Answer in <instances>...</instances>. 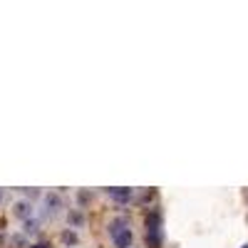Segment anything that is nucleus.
<instances>
[{
    "label": "nucleus",
    "mask_w": 248,
    "mask_h": 248,
    "mask_svg": "<svg viewBox=\"0 0 248 248\" xmlns=\"http://www.w3.org/2000/svg\"><path fill=\"white\" fill-rule=\"evenodd\" d=\"M62 238H65L67 243H77V236H75V233H70V231H65V233H62Z\"/></svg>",
    "instance_id": "5"
},
{
    "label": "nucleus",
    "mask_w": 248,
    "mask_h": 248,
    "mask_svg": "<svg viewBox=\"0 0 248 248\" xmlns=\"http://www.w3.org/2000/svg\"><path fill=\"white\" fill-rule=\"evenodd\" d=\"M109 233H112V241L117 248H129L132 246V231L127 229V221L124 218H117L109 223Z\"/></svg>",
    "instance_id": "1"
},
{
    "label": "nucleus",
    "mask_w": 248,
    "mask_h": 248,
    "mask_svg": "<svg viewBox=\"0 0 248 248\" xmlns=\"http://www.w3.org/2000/svg\"><path fill=\"white\" fill-rule=\"evenodd\" d=\"M241 248H248V243H246V246H241Z\"/></svg>",
    "instance_id": "6"
},
{
    "label": "nucleus",
    "mask_w": 248,
    "mask_h": 248,
    "mask_svg": "<svg viewBox=\"0 0 248 248\" xmlns=\"http://www.w3.org/2000/svg\"><path fill=\"white\" fill-rule=\"evenodd\" d=\"M28 209H30L28 203H17V209H15V214H17V216H28Z\"/></svg>",
    "instance_id": "4"
},
{
    "label": "nucleus",
    "mask_w": 248,
    "mask_h": 248,
    "mask_svg": "<svg viewBox=\"0 0 248 248\" xmlns=\"http://www.w3.org/2000/svg\"><path fill=\"white\" fill-rule=\"evenodd\" d=\"M159 236H161V216L159 211H152L147 216V243L152 248H159Z\"/></svg>",
    "instance_id": "2"
},
{
    "label": "nucleus",
    "mask_w": 248,
    "mask_h": 248,
    "mask_svg": "<svg viewBox=\"0 0 248 248\" xmlns=\"http://www.w3.org/2000/svg\"><path fill=\"white\" fill-rule=\"evenodd\" d=\"M107 194H109L114 201H119V203H124V201L132 199V189H124V186H114V189H107Z\"/></svg>",
    "instance_id": "3"
}]
</instances>
